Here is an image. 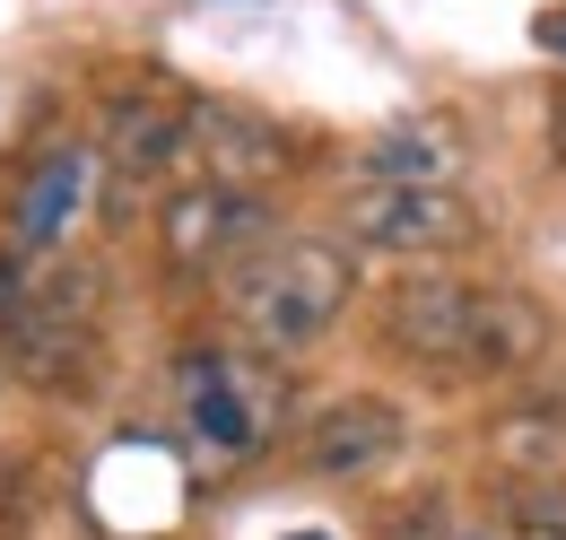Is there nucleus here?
I'll list each match as a JSON object with an SVG mask.
<instances>
[{
  "label": "nucleus",
  "instance_id": "1",
  "mask_svg": "<svg viewBox=\"0 0 566 540\" xmlns=\"http://www.w3.org/2000/svg\"><path fill=\"white\" fill-rule=\"evenodd\" d=\"M541 305L523 288H471L453 270H410L384 297V349H401L427 375H514L541 357Z\"/></svg>",
  "mask_w": 566,
  "mask_h": 540
},
{
  "label": "nucleus",
  "instance_id": "2",
  "mask_svg": "<svg viewBox=\"0 0 566 540\" xmlns=\"http://www.w3.org/2000/svg\"><path fill=\"white\" fill-rule=\"evenodd\" d=\"M357 297V262L349 245H323V236H271L235 262V323H244V349L262 357H305L314 340L349 314Z\"/></svg>",
  "mask_w": 566,
  "mask_h": 540
},
{
  "label": "nucleus",
  "instance_id": "3",
  "mask_svg": "<svg viewBox=\"0 0 566 540\" xmlns=\"http://www.w3.org/2000/svg\"><path fill=\"white\" fill-rule=\"evenodd\" d=\"M0 349L27 384H78L96 349V270L87 262H35L27 279L0 270Z\"/></svg>",
  "mask_w": 566,
  "mask_h": 540
},
{
  "label": "nucleus",
  "instance_id": "4",
  "mask_svg": "<svg viewBox=\"0 0 566 540\" xmlns=\"http://www.w3.org/2000/svg\"><path fill=\"white\" fill-rule=\"evenodd\" d=\"M175 393L210 454H262L287 418V375L262 349H192L175 366Z\"/></svg>",
  "mask_w": 566,
  "mask_h": 540
},
{
  "label": "nucleus",
  "instance_id": "5",
  "mask_svg": "<svg viewBox=\"0 0 566 540\" xmlns=\"http://www.w3.org/2000/svg\"><path fill=\"white\" fill-rule=\"evenodd\" d=\"M340 236L366 253H453L471 236V201L453 184H357L340 201Z\"/></svg>",
  "mask_w": 566,
  "mask_h": 540
},
{
  "label": "nucleus",
  "instance_id": "6",
  "mask_svg": "<svg viewBox=\"0 0 566 540\" xmlns=\"http://www.w3.org/2000/svg\"><path fill=\"white\" fill-rule=\"evenodd\" d=\"M401 445H410L401 402H384V393H340V402H323V418L305 427V471L314 479H366V471H384Z\"/></svg>",
  "mask_w": 566,
  "mask_h": 540
},
{
  "label": "nucleus",
  "instance_id": "7",
  "mask_svg": "<svg viewBox=\"0 0 566 540\" xmlns=\"http://www.w3.org/2000/svg\"><path fill=\"white\" fill-rule=\"evenodd\" d=\"M253 245H271V218L253 193H227V184H192L166 201V253L184 270H218V262H244Z\"/></svg>",
  "mask_w": 566,
  "mask_h": 540
},
{
  "label": "nucleus",
  "instance_id": "8",
  "mask_svg": "<svg viewBox=\"0 0 566 540\" xmlns=\"http://www.w3.org/2000/svg\"><path fill=\"white\" fill-rule=\"evenodd\" d=\"M192 139H201V157H210V184H227V193H253V184L287 175L280 123H262V114H244V105H192Z\"/></svg>",
  "mask_w": 566,
  "mask_h": 540
},
{
  "label": "nucleus",
  "instance_id": "9",
  "mask_svg": "<svg viewBox=\"0 0 566 540\" xmlns=\"http://www.w3.org/2000/svg\"><path fill=\"white\" fill-rule=\"evenodd\" d=\"M184 139H192V114L175 96H114V114H105V157H114L123 184L166 175L184 157Z\"/></svg>",
  "mask_w": 566,
  "mask_h": 540
},
{
  "label": "nucleus",
  "instance_id": "10",
  "mask_svg": "<svg viewBox=\"0 0 566 540\" xmlns=\"http://www.w3.org/2000/svg\"><path fill=\"white\" fill-rule=\"evenodd\" d=\"M78 209H87V148H53V157L18 184V209H9L18 253H53Z\"/></svg>",
  "mask_w": 566,
  "mask_h": 540
},
{
  "label": "nucleus",
  "instance_id": "11",
  "mask_svg": "<svg viewBox=\"0 0 566 540\" xmlns=\"http://www.w3.org/2000/svg\"><path fill=\"white\" fill-rule=\"evenodd\" d=\"M462 175V139L444 132V123H384V132L366 139V184H453Z\"/></svg>",
  "mask_w": 566,
  "mask_h": 540
},
{
  "label": "nucleus",
  "instance_id": "12",
  "mask_svg": "<svg viewBox=\"0 0 566 540\" xmlns=\"http://www.w3.org/2000/svg\"><path fill=\"white\" fill-rule=\"evenodd\" d=\"M496 515H505V532H523V540H566V471L514 463L496 479Z\"/></svg>",
  "mask_w": 566,
  "mask_h": 540
},
{
  "label": "nucleus",
  "instance_id": "13",
  "mask_svg": "<svg viewBox=\"0 0 566 540\" xmlns=\"http://www.w3.org/2000/svg\"><path fill=\"white\" fill-rule=\"evenodd\" d=\"M549 148H558V166H566V96H558V123H549Z\"/></svg>",
  "mask_w": 566,
  "mask_h": 540
},
{
  "label": "nucleus",
  "instance_id": "14",
  "mask_svg": "<svg viewBox=\"0 0 566 540\" xmlns=\"http://www.w3.org/2000/svg\"><path fill=\"white\" fill-rule=\"evenodd\" d=\"M287 540H332V532H287Z\"/></svg>",
  "mask_w": 566,
  "mask_h": 540
},
{
  "label": "nucleus",
  "instance_id": "15",
  "mask_svg": "<svg viewBox=\"0 0 566 540\" xmlns=\"http://www.w3.org/2000/svg\"><path fill=\"white\" fill-rule=\"evenodd\" d=\"M558 253H566V236H558Z\"/></svg>",
  "mask_w": 566,
  "mask_h": 540
}]
</instances>
